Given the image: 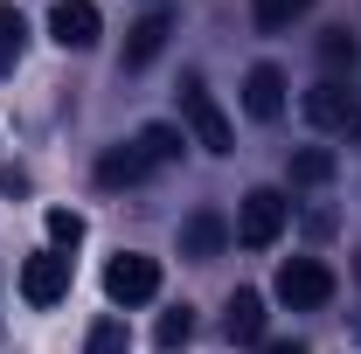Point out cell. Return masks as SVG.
<instances>
[{"mask_svg":"<svg viewBox=\"0 0 361 354\" xmlns=\"http://www.w3.org/2000/svg\"><path fill=\"white\" fill-rule=\"evenodd\" d=\"M278 299L292 312H319L334 299V271L319 264V257H285V264H278Z\"/></svg>","mask_w":361,"mask_h":354,"instance_id":"cell-3","label":"cell"},{"mask_svg":"<svg viewBox=\"0 0 361 354\" xmlns=\"http://www.w3.org/2000/svg\"><path fill=\"white\" fill-rule=\"evenodd\" d=\"M223 334L236 348H264V299H257V292H236L229 312H223Z\"/></svg>","mask_w":361,"mask_h":354,"instance_id":"cell-11","label":"cell"},{"mask_svg":"<svg viewBox=\"0 0 361 354\" xmlns=\"http://www.w3.org/2000/svg\"><path fill=\"white\" fill-rule=\"evenodd\" d=\"M153 292H160V257L126 250V257L104 264V299H111V306H146Z\"/></svg>","mask_w":361,"mask_h":354,"instance_id":"cell-4","label":"cell"},{"mask_svg":"<svg viewBox=\"0 0 361 354\" xmlns=\"http://www.w3.org/2000/svg\"><path fill=\"white\" fill-rule=\"evenodd\" d=\"M319 56H326V70L355 63V35H348V28H326V35H319Z\"/></svg>","mask_w":361,"mask_h":354,"instance_id":"cell-20","label":"cell"},{"mask_svg":"<svg viewBox=\"0 0 361 354\" xmlns=\"http://www.w3.org/2000/svg\"><path fill=\"white\" fill-rule=\"evenodd\" d=\"M49 35L63 49H97V35H104L97 0H56V7H49Z\"/></svg>","mask_w":361,"mask_h":354,"instance_id":"cell-7","label":"cell"},{"mask_svg":"<svg viewBox=\"0 0 361 354\" xmlns=\"http://www.w3.org/2000/svg\"><path fill=\"white\" fill-rule=\"evenodd\" d=\"M313 0H250V14H257V28H292L299 14H306Z\"/></svg>","mask_w":361,"mask_h":354,"instance_id":"cell-19","label":"cell"},{"mask_svg":"<svg viewBox=\"0 0 361 354\" xmlns=\"http://www.w3.org/2000/svg\"><path fill=\"white\" fill-rule=\"evenodd\" d=\"M21 49H28V21H21V7H7V0H0V77H14Z\"/></svg>","mask_w":361,"mask_h":354,"instance_id":"cell-13","label":"cell"},{"mask_svg":"<svg viewBox=\"0 0 361 354\" xmlns=\"http://www.w3.org/2000/svg\"><path fill=\"white\" fill-rule=\"evenodd\" d=\"M188 341H195V312H188V306L160 312V334H153V348H160V354H180Z\"/></svg>","mask_w":361,"mask_h":354,"instance_id":"cell-16","label":"cell"},{"mask_svg":"<svg viewBox=\"0 0 361 354\" xmlns=\"http://www.w3.org/2000/svg\"><path fill=\"white\" fill-rule=\"evenodd\" d=\"M326 181H334V153H326V146L292 153V188H326Z\"/></svg>","mask_w":361,"mask_h":354,"instance_id":"cell-14","label":"cell"},{"mask_svg":"<svg viewBox=\"0 0 361 354\" xmlns=\"http://www.w3.org/2000/svg\"><path fill=\"white\" fill-rule=\"evenodd\" d=\"M180 118H188V133H195V146L202 153H229L236 146V133H229V118H223V104L209 97V84L188 70L180 77Z\"/></svg>","mask_w":361,"mask_h":354,"instance_id":"cell-1","label":"cell"},{"mask_svg":"<svg viewBox=\"0 0 361 354\" xmlns=\"http://www.w3.org/2000/svg\"><path fill=\"white\" fill-rule=\"evenodd\" d=\"M306 118H313L319 133H348V139H361V97L341 84V77H326V84L306 90Z\"/></svg>","mask_w":361,"mask_h":354,"instance_id":"cell-5","label":"cell"},{"mask_svg":"<svg viewBox=\"0 0 361 354\" xmlns=\"http://www.w3.org/2000/svg\"><path fill=\"white\" fill-rule=\"evenodd\" d=\"M223 243H229V222L216 209H195L180 222V257H223Z\"/></svg>","mask_w":361,"mask_h":354,"instance_id":"cell-9","label":"cell"},{"mask_svg":"<svg viewBox=\"0 0 361 354\" xmlns=\"http://www.w3.org/2000/svg\"><path fill=\"white\" fill-rule=\"evenodd\" d=\"M257 354H313V348H306V341H264Z\"/></svg>","mask_w":361,"mask_h":354,"instance_id":"cell-22","label":"cell"},{"mask_svg":"<svg viewBox=\"0 0 361 354\" xmlns=\"http://www.w3.org/2000/svg\"><path fill=\"white\" fill-rule=\"evenodd\" d=\"M63 292H70V257H63V250H35V257L21 264V299L35 312H49Z\"/></svg>","mask_w":361,"mask_h":354,"instance_id":"cell-6","label":"cell"},{"mask_svg":"<svg viewBox=\"0 0 361 354\" xmlns=\"http://www.w3.org/2000/svg\"><path fill=\"white\" fill-rule=\"evenodd\" d=\"M0 195H28V174L21 167H0Z\"/></svg>","mask_w":361,"mask_h":354,"instance_id":"cell-21","label":"cell"},{"mask_svg":"<svg viewBox=\"0 0 361 354\" xmlns=\"http://www.w3.org/2000/svg\"><path fill=\"white\" fill-rule=\"evenodd\" d=\"M84 354H133V334H126V319H97L90 326Z\"/></svg>","mask_w":361,"mask_h":354,"instance_id":"cell-18","label":"cell"},{"mask_svg":"<svg viewBox=\"0 0 361 354\" xmlns=\"http://www.w3.org/2000/svg\"><path fill=\"white\" fill-rule=\"evenodd\" d=\"M42 222H49V243H56L63 257H70V250L84 243V216H77V209H49Z\"/></svg>","mask_w":361,"mask_h":354,"instance_id":"cell-17","label":"cell"},{"mask_svg":"<svg viewBox=\"0 0 361 354\" xmlns=\"http://www.w3.org/2000/svg\"><path fill=\"white\" fill-rule=\"evenodd\" d=\"M133 146L146 153V167H167V160H180V133H174V126H146Z\"/></svg>","mask_w":361,"mask_h":354,"instance_id":"cell-15","label":"cell"},{"mask_svg":"<svg viewBox=\"0 0 361 354\" xmlns=\"http://www.w3.org/2000/svg\"><path fill=\"white\" fill-rule=\"evenodd\" d=\"M285 216H292V202H285L278 188H250L243 209H236V243H243V250H271V243L285 236Z\"/></svg>","mask_w":361,"mask_h":354,"instance_id":"cell-2","label":"cell"},{"mask_svg":"<svg viewBox=\"0 0 361 354\" xmlns=\"http://www.w3.org/2000/svg\"><path fill=\"white\" fill-rule=\"evenodd\" d=\"M167 35H174V21H167V14H146V21H133V28H126V56H118V63H126V70H146V63L167 49Z\"/></svg>","mask_w":361,"mask_h":354,"instance_id":"cell-10","label":"cell"},{"mask_svg":"<svg viewBox=\"0 0 361 354\" xmlns=\"http://www.w3.org/2000/svg\"><path fill=\"white\" fill-rule=\"evenodd\" d=\"M355 278H361V257H355Z\"/></svg>","mask_w":361,"mask_h":354,"instance_id":"cell-23","label":"cell"},{"mask_svg":"<svg viewBox=\"0 0 361 354\" xmlns=\"http://www.w3.org/2000/svg\"><path fill=\"white\" fill-rule=\"evenodd\" d=\"M146 174H153V167H146L139 146H111V153L97 160V188H139Z\"/></svg>","mask_w":361,"mask_h":354,"instance_id":"cell-12","label":"cell"},{"mask_svg":"<svg viewBox=\"0 0 361 354\" xmlns=\"http://www.w3.org/2000/svg\"><path fill=\"white\" fill-rule=\"evenodd\" d=\"M243 111H250L257 126L285 118V70H278V63H257V70L243 77Z\"/></svg>","mask_w":361,"mask_h":354,"instance_id":"cell-8","label":"cell"}]
</instances>
